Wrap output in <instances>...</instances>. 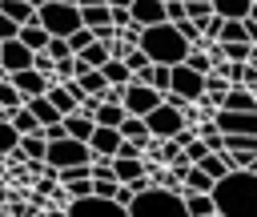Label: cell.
Here are the masks:
<instances>
[{
  "label": "cell",
  "mask_w": 257,
  "mask_h": 217,
  "mask_svg": "<svg viewBox=\"0 0 257 217\" xmlns=\"http://www.w3.org/2000/svg\"><path fill=\"white\" fill-rule=\"evenodd\" d=\"M213 209L217 217H241V213H257V173L253 169H225L213 189Z\"/></svg>",
  "instance_id": "6da1fadb"
},
{
  "label": "cell",
  "mask_w": 257,
  "mask_h": 217,
  "mask_svg": "<svg viewBox=\"0 0 257 217\" xmlns=\"http://www.w3.org/2000/svg\"><path fill=\"white\" fill-rule=\"evenodd\" d=\"M137 44H141V52H145L153 64H177V60H185V52H189V40H185V36L177 32V24H169V20L145 24L141 36H137Z\"/></svg>",
  "instance_id": "7a4b0ae2"
},
{
  "label": "cell",
  "mask_w": 257,
  "mask_h": 217,
  "mask_svg": "<svg viewBox=\"0 0 257 217\" xmlns=\"http://www.w3.org/2000/svg\"><path fill=\"white\" fill-rule=\"evenodd\" d=\"M128 217H185L181 189L169 185H145L128 197Z\"/></svg>",
  "instance_id": "3957f363"
},
{
  "label": "cell",
  "mask_w": 257,
  "mask_h": 217,
  "mask_svg": "<svg viewBox=\"0 0 257 217\" xmlns=\"http://www.w3.org/2000/svg\"><path fill=\"white\" fill-rule=\"evenodd\" d=\"M64 213L68 217H128V209L116 201V197H100V193H80V197H68L64 201Z\"/></svg>",
  "instance_id": "277c9868"
},
{
  "label": "cell",
  "mask_w": 257,
  "mask_h": 217,
  "mask_svg": "<svg viewBox=\"0 0 257 217\" xmlns=\"http://www.w3.org/2000/svg\"><path fill=\"white\" fill-rule=\"evenodd\" d=\"M76 161H88V145L76 141V137H52L44 141V165L48 169H64V165H76Z\"/></svg>",
  "instance_id": "5b68a950"
},
{
  "label": "cell",
  "mask_w": 257,
  "mask_h": 217,
  "mask_svg": "<svg viewBox=\"0 0 257 217\" xmlns=\"http://www.w3.org/2000/svg\"><path fill=\"white\" fill-rule=\"evenodd\" d=\"M201 88H205V72L189 68L185 60L169 64V92H177V96H185V100H197Z\"/></svg>",
  "instance_id": "8992f818"
},
{
  "label": "cell",
  "mask_w": 257,
  "mask_h": 217,
  "mask_svg": "<svg viewBox=\"0 0 257 217\" xmlns=\"http://www.w3.org/2000/svg\"><path fill=\"white\" fill-rule=\"evenodd\" d=\"M157 100H161V92H157L153 84H145V80H128V84H124V92H120L124 113H133V117H145Z\"/></svg>",
  "instance_id": "52a82bcc"
},
{
  "label": "cell",
  "mask_w": 257,
  "mask_h": 217,
  "mask_svg": "<svg viewBox=\"0 0 257 217\" xmlns=\"http://www.w3.org/2000/svg\"><path fill=\"white\" fill-rule=\"evenodd\" d=\"M32 64V48L28 44H20L16 36H8V40H0V68L4 72H16V68H28Z\"/></svg>",
  "instance_id": "ba28073f"
},
{
  "label": "cell",
  "mask_w": 257,
  "mask_h": 217,
  "mask_svg": "<svg viewBox=\"0 0 257 217\" xmlns=\"http://www.w3.org/2000/svg\"><path fill=\"white\" fill-rule=\"evenodd\" d=\"M4 76H8V80H12V84H16V92H20V96H24V100H28V96H36V92H44V88H48V76H44V72H36V68H32V64H28V68H16V72H4Z\"/></svg>",
  "instance_id": "9c48e42d"
},
{
  "label": "cell",
  "mask_w": 257,
  "mask_h": 217,
  "mask_svg": "<svg viewBox=\"0 0 257 217\" xmlns=\"http://www.w3.org/2000/svg\"><path fill=\"white\" fill-rule=\"evenodd\" d=\"M128 20L145 24H161L165 20V0H128Z\"/></svg>",
  "instance_id": "30bf717a"
},
{
  "label": "cell",
  "mask_w": 257,
  "mask_h": 217,
  "mask_svg": "<svg viewBox=\"0 0 257 217\" xmlns=\"http://www.w3.org/2000/svg\"><path fill=\"white\" fill-rule=\"evenodd\" d=\"M108 169H112V177H116L120 185H128V181H137L149 165H145V157H108Z\"/></svg>",
  "instance_id": "8fae6325"
},
{
  "label": "cell",
  "mask_w": 257,
  "mask_h": 217,
  "mask_svg": "<svg viewBox=\"0 0 257 217\" xmlns=\"http://www.w3.org/2000/svg\"><path fill=\"white\" fill-rule=\"evenodd\" d=\"M133 80H145V84H153V88L165 96V92H169V64H153V60H149L145 68L133 72Z\"/></svg>",
  "instance_id": "7c38bea8"
},
{
  "label": "cell",
  "mask_w": 257,
  "mask_h": 217,
  "mask_svg": "<svg viewBox=\"0 0 257 217\" xmlns=\"http://www.w3.org/2000/svg\"><path fill=\"white\" fill-rule=\"evenodd\" d=\"M116 129H120V137H128V141H137L141 149H145V145L153 141V133H149V125H145V117H133V113H124Z\"/></svg>",
  "instance_id": "4fadbf2b"
},
{
  "label": "cell",
  "mask_w": 257,
  "mask_h": 217,
  "mask_svg": "<svg viewBox=\"0 0 257 217\" xmlns=\"http://www.w3.org/2000/svg\"><path fill=\"white\" fill-rule=\"evenodd\" d=\"M181 201H185V217H217V209H213V197H209V193H193V189H185V193H181Z\"/></svg>",
  "instance_id": "5bb4252c"
},
{
  "label": "cell",
  "mask_w": 257,
  "mask_h": 217,
  "mask_svg": "<svg viewBox=\"0 0 257 217\" xmlns=\"http://www.w3.org/2000/svg\"><path fill=\"white\" fill-rule=\"evenodd\" d=\"M44 96H48V100H52V108H56V113H60V117H64V113H72V108H76V96H72V92H68V88H64V80H48V88H44Z\"/></svg>",
  "instance_id": "9a60e30c"
},
{
  "label": "cell",
  "mask_w": 257,
  "mask_h": 217,
  "mask_svg": "<svg viewBox=\"0 0 257 217\" xmlns=\"http://www.w3.org/2000/svg\"><path fill=\"white\" fill-rule=\"evenodd\" d=\"M24 108H28V113H32V117H36L40 125H48V121H60V113L52 108V100H48L44 92H36V96H28V100H24Z\"/></svg>",
  "instance_id": "2e32d148"
},
{
  "label": "cell",
  "mask_w": 257,
  "mask_h": 217,
  "mask_svg": "<svg viewBox=\"0 0 257 217\" xmlns=\"http://www.w3.org/2000/svg\"><path fill=\"white\" fill-rule=\"evenodd\" d=\"M120 117H124L120 100H96V108H92V125H120Z\"/></svg>",
  "instance_id": "e0dca14e"
},
{
  "label": "cell",
  "mask_w": 257,
  "mask_h": 217,
  "mask_svg": "<svg viewBox=\"0 0 257 217\" xmlns=\"http://www.w3.org/2000/svg\"><path fill=\"white\" fill-rule=\"evenodd\" d=\"M60 125H64V133L76 137V141H88V133H92V117H84V113H64Z\"/></svg>",
  "instance_id": "ac0fdd59"
},
{
  "label": "cell",
  "mask_w": 257,
  "mask_h": 217,
  "mask_svg": "<svg viewBox=\"0 0 257 217\" xmlns=\"http://www.w3.org/2000/svg\"><path fill=\"white\" fill-rule=\"evenodd\" d=\"M16 40H20V44H28V48L36 52V48H44V44H48V32H44L36 20H28V24H20V28H16Z\"/></svg>",
  "instance_id": "d6986e66"
},
{
  "label": "cell",
  "mask_w": 257,
  "mask_h": 217,
  "mask_svg": "<svg viewBox=\"0 0 257 217\" xmlns=\"http://www.w3.org/2000/svg\"><path fill=\"white\" fill-rule=\"evenodd\" d=\"M0 12H4L8 20H16V24H28V20H36V8H32L28 0H0Z\"/></svg>",
  "instance_id": "ffe728a7"
},
{
  "label": "cell",
  "mask_w": 257,
  "mask_h": 217,
  "mask_svg": "<svg viewBox=\"0 0 257 217\" xmlns=\"http://www.w3.org/2000/svg\"><path fill=\"white\" fill-rule=\"evenodd\" d=\"M100 76H104L108 84H128V80H133V72L124 68V60H120V56H108V60L100 64Z\"/></svg>",
  "instance_id": "44dd1931"
},
{
  "label": "cell",
  "mask_w": 257,
  "mask_h": 217,
  "mask_svg": "<svg viewBox=\"0 0 257 217\" xmlns=\"http://www.w3.org/2000/svg\"><path fill=\"white\" fill-rule=\"evenodd\" d=\"M209 4H213V12H217L221 20H241L253 0H209Z\"/></svg>",
  "instance_id": "7402d4cb"
},
{
  "label": "cell",
  "mask_w": 257,
  "mask_h": 217,
  "mask_svg": "<svg viewBox=\"0 0 257 217\" xmlns=\"http://www.w3.org/2000/svg\"><path fill=\"white\" fill-rule=\"evenodd\" d=\"M8 121H12V129H16L20 137H24V133H40V121H36V117H32L24 104H16V108L8 113Z\"/></svg>",
  "instance_id": "603a6c76"
},
{
  "label": "cell",
  "mask_w": 257,
  "mask_h": 217,
  "mask_svg": "<svg viewBox=\"0 0 257 217\" xmlns=\"http://www.w3.org/2000/svg\"><path fill=\"white\" fill-rule=\"evenodd\" d=\"M217 48H221V60H249L253 52L249 40H217Z\"/></svg>",
  "instance_id": "cb8c5ba5"
},
{
  "label": "cell",
  "mask_w": 257,
  "mask_h": 217,
  "mask_svg": "<svg viewBox=\"0 0 257 217\" xmlns=\"http://www.w3.org/2000/svg\"><path fill=\"white\" fill-rule=\"evenodd\" d=\"M185 16H189V20L201 28V24L213 16V4H209V0H185Z\"/></svg>",
  "instance_id": "d4e9b609"
},
{
  "label": "cell",
  "mask_w": 257,
  "mask_h": 217,
  "mask_svg": "<svg viewBox=\"0 0 257 217\" xmlns=\"http://www.w3.org/2000/svg\"><path fill=\"white\" fill-rule=\"evenodd\" d=\"M197 165H201V169H205V173H209L213 181H217V177H221V173L229 169V161H225V149H221V153H205V157H201Z\"/></svg>",
  "instance_id": "484cf974"
},
{
  "label": "cell",
  "mask_w": 257,
  "mask_h": 217,
  "mask_svg": "<svg viewBox=\"0 0 257 217\" xmlns=\"http://www.w3.org/2000/svg\"><path fill=\"white\" fill-rule=\"evenodd\" d=\"M16 104H24V96L16 92V84H12L8 76H0V108H4V113H12Z\"/></svg>",
  "instance_id": "4316f807"
},
{
  "label": "cell",
  "mask_w": 257,
  "mask_h": 217,
  "mask_svg": "<svg viewBox=\"0 0 257 217\" xmlns=\"http://www.w3.org/2000/svg\"><path fill=\"white\" fill-rule=\"evenodd\" d=\"M16 141H20V133L12 129V121H8V117H0V157H4V153H8Z\"/></svg>",
  "instance_id": "83f0119b"
},
{
  "label": "cell",
  "mask_w": 257,
  "mask_h": 217,
  "mask_svg": "<svg viewBox=\"0 0 257 217\" xmlns=\"http://www.w3.org/2000/svg\"><path fill=\"white\" fill-rule=\"evenodd\" d=\"M217 40H245V28H241V20H221V28H217Z\"/></svg>",
  "instance_id": "f1b7e54d"
},
{
  "label": "cell",
  "mask_w": 257,
  "mask_h": 217,
  "mask_svg": "<svg viewBox=\"0 0 257 217\" xmlns=\"http://www.w3.org/2000/svg\"><path fill=\"white\" fill-rule=\"evenodd\" d=\"M169 24H177V32H181V36H185L189 44H197V40H201V28H197V24L189 20V16H181V20H169Z\"/></svg>",
  "instance_id": "f546056e"
},
{
  "label": "cell",
  "mask_w": 257,
  "mask_h": 217,
  "mask_svg": "<svg viewBox=\"0 0 257 217\" xmlns=\"http://www.w3.org/2000/svg\"><path fill=\"white\" fill-rule=\"evenodd\" d=\"M44 52H48L52 60H60V56H68V44H64V36H48V44H44Z\"/></svg>",
  "instance_id": "4dcf8cb0"
},
{
  "label": "cell",
  "mask_w": 257,
  "mask_h": 217,
  "mask_svg": "<svg viewBox=\"0 0 257 217\" xmlns=\"http://www.w3.org/2000/svg\"><path fill=\"white\" fill-rule=\"evenodd\" d=\"M185 16V0H165V20H181Z\"/></svg>",
  "instance_id": "1f68e13d"
},
{
  "label": "cell",
  "mask_w": 257,
  "mask_h": 217,
  "mask_svg": "<svg viewBox=\"0 0 257 217\" xmlns=\"http://www.w3.org/2000/svg\"><path fill=\"white\" fill-rule=\"evenodd\" d=\"M241 28H245V40L257 44V20H253V16H241Z\"/></svg>",
  "instance_id": "d6a6232c"
},
{
  "label": "cell",
  "mask_w": 257,
  "mask_h": 217,
  "mask_svg": "<svg viewBox=\"0 0 257 217\" xmlns=\"http://www.w3.org/2000/svg\"><path fill=\"white\" fill-rule=\"evenodd\" d=\"M16 28H20V24H16V20H8V16L0 12V40H8V36H16Z\"/></svg>",
  "instance_id": "836d02e7"
},
{
  "label": "cell",
  "mask_w": 257,
  "mask_h": 217,
  "mask_svg": "<svg viewBox=\"0 0 257 217\" xmlns=\"http://www.w3.org/2000/svg\"><path fill=\"white\" fill-rule=\"evenodd\" d=\"M0 177H8V161L4 157H0Z\"/></svg>",
  "instance_id": "e575fe53"
},
{
  "label": "cell",
  "mask_w": 257,
  "mask_h": 217,
  "mask_svg": "<svg viewBox=\"0 0 257 217\" xmlns=\"http://www.w3.org/2000/svg\"><path fill=\"white\" fill-rule=\"evenodd\" d=\"M28 4H32V8H40V4H44V0H28Z\"/></svg>",
  "instance_id": "d590c367"
},
{
  "label": "cell",
  "mask_w": 257,
  "mask_h": 217,
  "mask_svg": "<svg viewBox=\"0 0 257 217\" xmlns=\"http://www.w3.org/2000/svg\"><path fill=\"white\" fill-rule=\"evenodd\" d=\"M249 169H253V173H257V157H253V165H249Z\"/></svg>",
  "instance_id": "8d00e7d4"
},
{
  "label": "cell",
  "mask_w": 257,
  "mask_h": 217,
  "mask_svg": "<svg viewBox=\"0 0 257 217\" xmlns=\"http://www.w3.org/2000/svg\"><path fill=\"white\" fill-rule=\"evenodd\" d=\"M0 185H4V177H0Z\"/></svg>",
  "instance_id": "74e56055"
}]
</instances>
